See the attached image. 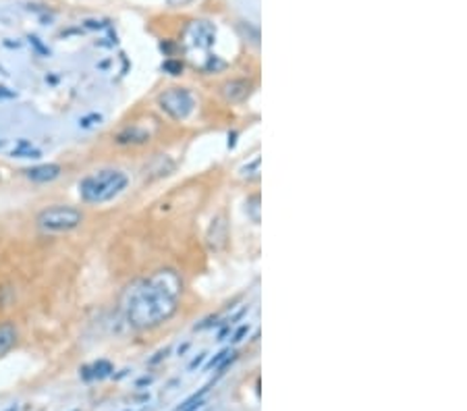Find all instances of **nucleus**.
I'll return each instance as SVG.
<instances>
[{
    "instance_id": "f257e3e1",
    "label": "nucleus",
    "mask_w": 467,
    "mask_h": 411,
    "mask_svg": "<svg viewBox=\"0 0 467 411\" xmlns=\"http://www.w3.org/2000/svg\"><path fill=\"white\" fill-rule=\"evenodd\" d=\"M183 282L172 270H160L154 276L131 284L122 295V312L137 328H150L168 320L178 308Z\"/></svg>"
},
{
    "instance_id": "f03ea898",
    "label": "nucleus",
    "mask_w": 467,
    "mask_h": 411,
    "mask_svg": "<svg viewBox=\"0 0 467 411\" xmlns=\"http://www.w3.org/2000/svg\"><path fill=\"white\" fill-rule=\"evenodd\" d=\"M129 185V176L116 168H102L88 176H84L79 183V196L88 204H106L120 196Z\"/></svg>"
},
{
    "instance_id": "7ed1b4c3",
    "label": "nucleus",
    "mask_w": 467,
    "mask_h": 411,
    "mask_svg": "<svg viewBox=\"0 0 467 411\" xmlns=\"http://www.w3.org/2000/svg\"><path fill=\"white\" fill-rule=\"evenodd\" d=\"M84 222V214L73 206H50L36 216V224L46 232H66Z\"/></svg>"
},
{
    "instance_id": "20e7f679",
    "label": "nucleus",
    "mask_w": 467,
    "mask_h": 411,
    "mask_svg": "<svg viewBox=\"0 0 467 411\" xmlns=\"http://www.w3.org/2000/svg\"><path fill=\"white\" fill-rule=\"evenodd\" d=\"M158 106L162 112H166L170 118L174 120H185L196 108V100L191 92L183 90V88H172L166 90L164 94L158 96Z\"/></svg>"
},
{
    "instance_id": "39448f33",
    "label": "nucleus",
    "mask_w": 467,
    "mask_h": 411,
    "mask_svg": "<svg viewBox=\"0 0 467 411\" xmlns=\"http://www.w3.org/2000/svg\"><path fill=\"white\" fill-rule=\"evenodd\" d=\"M214 38H216V32L210 23L206 21H194L191 27L187 30V40L194 46L198 48H208L214 44Z\"/></svg>"
},
{
    "instance_id": "423d86ee",
    "label": "nucleus",
    "mask_w": 467,
    "mask_h": 411,
    "mask_svg": "<svg viewBox=\"0 0 467 411\" xmlns=\"http://www.w3.org/2000/svg\"><path fill=\"white\" fill-rule=\"evenodd\" d=\"M226 239H228V224H226L224 214H220V216L214 218L210 228H208V245H210V250L220 252L226 245Z\"/></svg>"
},
{
    "instance_id": "0eeeda50",
    "label": "nucleus",
    "mask_w": 467,
    "mask_h": 411,
    "mask_svg": "<svg viewBox=\"0 0 467 411\" xmlns=\"http://www.w3.org/2000/svg\"><path fill=\"white\" fill-rule=\"evenodd\" d=\"M25 176L34 183H50L60 176V166L58 164H38V166L25 168Z\"/></svg>"
},
{
    "instance_id": "6e6552de",
    "label": "nucleus",
    "mask_w": 467,
    "mask_h": 411,
    "mask_svg": "<svg viewBox=\"0 0 467 411\" xmlns=\"http://www.w3.org/2000/svg\"><path fill=\"white\" fill-rule=\"evenodd\" d=\"M252 92V84L245 79H232L220 88V94L224 96V100L228 102H243Z\"/></svg>"
},
{
    "instance_id": "1a4fd4ad",
    "label": "nucleus",
    "mask_w": 467,
    "mask_h": 411,
    "mask_svg": "<svg viewBox=\"0 0 467 411\" xmlns=\"http://www.w3.org/2000/svg\"><path fill=\"white\" fill-rule=\"evenodd\" d=\"M114 140H116V144H122V146H129V144L137 146V144H146V142H150V133H148V131H144L142 127L133 125V127H125L120 133H116Z\"/></svg>"
},
{
    "instance_id": "9d476101",
    "label": "nucleus",
    "mask_w": 467,
    "mask_h": 411,
    "mask_svg": "<svg viewBox=\"0 0 467 411\" xmlns=\"http://www.w3.org/2000/svg\"><path fill=\"white\" fill-rule=\"evenodd\" d=\"M12 158H25V160H40L42 158V150L36 148L32 142H27V140H17L15 146L10 148V152H8Z\"/></svg>"
},
{
    "instance_id": "9b49d317",
    "label": "nucleus",
    "mask_w": 467,
    "mask_h": 411,
    "mask_svg": "<svg viewBox=\"0 0 467 411\" xmlns=\"http://www.w3.org/2000/svg\"><path fill=\"white\" fill-rule=\"evenodd\" d=\"M17 340V328L10 322L0 324V355H4Z\"/></svg>"
},
{
    "instance_id": "f8f14e48",
    "label": "nucleus",
    "mask_w": 467,
    "mask_h": 411,
    "mask_svg": "<svg viewBox=\"0 0 467 411\" xmlns=\"http://www.w3.org/2000/svg\"><path fill=\"white\" fill-rule=\"evenodd\" d=\"M112 372V366L100 360V362H96L92 368H84V376L90 380V378H106V376H110Z\"/></svg>"
},
{
    "instance_id": "ddd939ff",
    "label": "nucleus",
    "mask_w": 467,
    "mask_h": 411,
    "mask_svg": "<svg viewBox=\"0 0 467 411\" xmlns=\"http://www.w3.org/2000/svg\"><path fill=\"white\" fill-rule=\"evenodd\" d=\"M208 388L210 386H204L200 392H196L194 396H189V399L178 407L176 411H198V409H202V405H204V396H206V392H208Z\"/></svg>"
},
{
    "instance_id": "4468645a",
    "label": "nucleus",
    "mask_w": 467,
    "mask_h": 411,
    "mask_svg": "<svg viewBox=\"0 0 467 411\" xmlns=\"http://www.w3.org/2000/svg\"><path fill=\"white\" fill-rule=\"evenodd\" d=\"M241 176L243 179H258L260 176V156H256L250 164H245L241 168Z\"/></svg>"
},
{
    "instance_id": "2eb2a0df",
    "label": "nucleus",
    "mask_w": 467,
    "mask_h": 411,
    "mask_svg": "<svg viewBox=\"0 0 467 411\" xmlns=\"http://www.w3.org/2000/svg\"><path fill=\"white\" fill-rule=\"evenodd\" d=\"M96 125H102V114H90V116H84L79 120V127L81 129H92V127H96Z\"/></svg>"
},
{
    "instance_id": "dca6fc26",
    "label": "nucleus",
    "mask_w": 467,
    "mask_h": 411,
    "mask_svg": "<svg viewBox=\"0 0 467 411\" xmlns=\"http://www.w3.org/2000/svg\"><path fill=\"white\" fill-rule=\"evenodd\" d=\"M17 98V92L15 90H8L0 86V100H15Z\"/></svg>"
},
{
    "instance_id": "f3484780",
    "label": "nucleus",
    "mask_w": 467,
    "mask_h": 411,
    "mask_svg": "<svg viewBox=\"0 0 467 411\" xmlns=\"http://www.w3.org/2000/svg\"><path fill=\"white\" fill-rule=\"evenodd\" d=\"M226 355H228V349H224V351H220V353H218L216 355V358L208 364V366H206V368H208V370H212L214 366H218V364H220V362H226Z\"/></svg>"
},
{
    "instance_id": "a211bd4d",
    "label": "nucleus",
    "mask_w": 467,
    "mask_h": 411,
    "mask_svg": "<svg viewBox=\"0 0 467 411\" xmlns=\"http://www.w3.org/2000/svg\"><path fill=\"white\" fill-rule=\"evenodd\" d=\"M164 68H166V71H172V75H178V73L183 71V64L181 62H166V64H164Z\"/></svg>"
},
{
    "instance_id": "6ab92c4d",
    "label": "nucleus",
    "mask_w": 467,
    "mask_h": 411,
    "mask_svg": "<svg viewBox=\"0 0 467 411\" xmlns=\"http://www.w3.org/2000/svg\"><path fill=\"white\" fill-rule=\"evenodd\" d=\"M247 330H250V326H245V324H243V326L239 328V330H237L235 334H232V342H239V340H243V336L247 334Z\"/></svg>"
},
{
    "instance_id": "aec40b11",
    "label": "nucleus",
    "mask_w": 467,
    "mask_h": 411,
    "mask_svg": "<svg viewBox=\"0 0 467 411\" xmlns=\"http://www.w3.org/2000/svg\"><path fill=\"white\" fill-rule=\"evenodd\" d=\"M204 358H206V353H202V355H198V358H196L194 362H191V364H189V368H191V370H196V368H198V366H200V364L204 362Z\"/></svg>"
},
{
    "instance_id": "412c9836",
    "label": "nucleus",
    "mask_w": 467,
    "mask_h": 411,
    "mask_svg": "<svg viewBox=\"0 0 467 411\" xmlns=\"http://www.w3.org/2000/svg\"><path fill=\"white\" fill-rule=\"evenodd\" d=\"M152 382V378H142L140 382H137V386H144V384H150Z\"/></svg>"
},
{
    "instance_id": "4be33fe9",
    "label": "nucleus",
    "mask_w": 467,
    "mask_h": 411,
    "mask_svg": "<svg viewBox=\"0 0 467 411\" xmlns=\"http://www.w3.org/2000/svg\"><path fill=\"white\" fill-rule=\"evenodd\" d=\"M168 2H170L172 6H176V4H185V2H189V0H168Z\"/></svg>"
},
{
    "instance_id": "5701e85b",
    "label": "nucleus",
    "mask_w": 467,
    "mask_h": 411,
    "mask_svg": "<svg viewBox=\"0 0 467 411\" xmlns=\"http://www.w3.org/2000/svg\"><path fill=\"white\" fill-rule=\"evenodd\" d=\"M6 411H17V407H10V409H6Z\"/></svg>"
},
{
    "instance_id": "b1692460",
    "label": "nucleus",
    "mask_w": 467,
    "mask_h": 411,
    "mask_svg": "<svg viewBox=\"0 0 467 411\" xmlns=\"http://www.w3.org/2000/svg\"><path fill=\"white\" fill-rule=\"evenodd\" d=\"M127 411H131V409H127ZM140 411H146V409H140Z\"/></svg>"
}]
</instances>
